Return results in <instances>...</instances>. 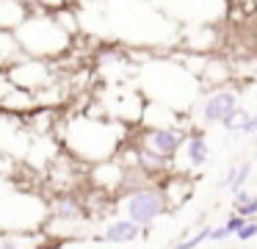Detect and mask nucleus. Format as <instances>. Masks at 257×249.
<instances>
[{
	"label": "nucleus",
	"mask_w": 257,
	"mask_h": 249,
	"mask_svg": "<svg viewBox=\"0 0 257 249\" xmlns=\"http://www.w3.org/2000/svg\"><path fill=\"white\" fill-rule=\"evenodd\" d=\"M235 108H238V94L229 89H218L202 103V119L210 125H221V119L229 116Z\"/></svg>",
	"instance_id": "3"
},
{
	"label": "nucleus",
	"mask_w": 257,
	"mask_h": 249,
	"mask_svg": "<svg viewBox=\"0 0 257 249\" xmlns=\"http://www.w3.org/2000/svg\"><path fill=\"white\" fill-rule=\"evenodd\" d=\"M227 235H232V232H229L224 224H221V227H210V232H207V241H210V243H221Z\"/></svg>",
	"instance_id": "13"
},
{
	"label": "nucleus",
	"mask_w": 257,
	"mask_h": 249,
	"mask_svg": "<svg viewBox=\"0 0 257 249\" xmlns=\"http://www.w3.org/2000/svg\"><path fill=\"white\" fill-rule=\"evenodd\" d=\"M246 199H251V194L246 191V188H235V194H232V202H235V208H238V205H243Z\"/></svg>",
	"instance_id": "16"
},
{
	"label": "nucleus",
	"mask_w": 257,
	"mask_h": 249,
	"mask_svg": "<svg viewBox=\"0 0 257 249\" xmlns=\"http://www.w3.org/2000/svg\"><path fill=\"white\" fill-rule=\"evenodd\" d=\"M235 235H238V241L243 243V241H251V238L257 235V219H246L243 224L235 230Z\"/></svg>",
	"instance_id": "11"
},
{
	"label": "nucleus",
	"mask_w": 257,
	"mask_h": 249,
	"mask_svg": "<svg viewBox=\"0 0 257 249\" xmlns=\"http://www.w3.org/2000/svg\"><path fill=\"white\" fill-rule=\"evenodd\" d=\"M124 210H127V219H133L136 224L150 227L158 216H163L169 210V197L163 191V186L150 183V186H141L130 194Z\"/></svg>",
	"instance_id": "1"
},
{
	"label": "nucleus",
	"mask_w": 257,
	"mask_h": 249,
	"mask_svg": "<svg viewBox=\"0 0 257 249\" xmlns=\"http://www.w3.org/2000/svg\"><path fill=\"white\" fill-rule=\"evenodd\" d=\"M238 210L240 216H243V219H257V197H251V199H246L243 205H238Z\"/></svg>",
	"instance_id": "12"
},
{
	"label": "nucleus",
	"mask_w": 257,
	"mask_h": 249,
	"mask_svg": "<svg viewBox=\"0 0 257 249\" xmlns=\"http://www.w3.org/2000/svg\"><path fill=\"white\" fill-rule=\"evenodd\" d=\"M207 232H210V227H202L196 235H191V238H180L177 241V246L180 249H194V246H199V243H205L207 241Z\"/></svg>",
	"instance_id": "10"
},
{
	"label": "nucleus",
	"mask_w": 257,
	"mask_h": 249,
	"mask_svg": "<svg viewBox=\"0 0 257 249\" xmlns=\"http://www.w3.org/2000/svg\"><path fill=\"white\" fill-rule=\"evenodd\" d=\"M185 155H188V163L194 166V169L205 166V160H207V138H205V133H199V130L191 133L188 141H185Z\"/></svg>",
	"instance_id": "7"
},
{
	"label": "nucleus",
	"mask_w": 257,
	"mask_h": 249,
	"mask_svg": "<svg viewBox=\"0 0 257 249\" xmlns=\"http://www.w3.org/2000/svg\"><path fill=\"white\" fill-rule=\"evenodd\" d=\"M139 235H144V227L136 224L133 219H119V221H111L105 230V238L111 243H130L136 241Z\"/></svg>",
	"instance_id": "5"
},
{
	"label": "nucleus",
	"mask_w": 257,
	"mask_h": 249,
	"mask_svg": "<svg viewBox=\"0 0 257 249\" xmlns=\"http://www.w3.org/2000/svg\"><path fill=\"white\" fill-rule=\"evenodd\" d=\"M136 163L147 175H163L169 169V163H172V158H163V155H155L144 147H136Z\"/></svg>",
	"instance_id": "6"
},
{
	"label": "nucleus",
	"mask_w": 257,
	"mask_h": 249,
	"mask_svg": "<svg viewBox=\"0 0 257 249\" xmlns=\"http://www.w3.org/2000/svg\"><path fill=\"white\" fill-rule=\"evenodd\" d=\"M246 119H249V111L240 108V105H238V108H235L232 114L224 116V119H221V127H224L227 133H240V127L246 125Z\"/></svg>",
	"instance_id": "9"
},
{
	"label": "nucleus",
	"mask_w": 257,
	"mask_h": 249,
	"mask_svg": "<svg viewBox=\"0 0 257 249\" xmlns=\"http://www.w3.org/2000/svg\"><path fill=\"white\" fill-rule=\"evenodd\" d=\"M240 133H243V136H254V133H257V114L254 116L249 114V119H246L243 127H240Z\"/></svg>",
	"instance_id": "15"
},
{
	"label": "nucleus",
	"mask_w": 257,
	"mask_h": 249,
	"mask_svg": "<svg viewBox=\"0 0 257 249\" xmlns=\"http://www.w3.org/2000/svg\"><path fill=\"white\" fill-rule=\"evenodd\" d=\"M243 221H246V219H243V216L238 213V210H235V213H232V216H229V219H227V224H224V227H227V230H229V232H232V235H235V230H238V227L243 224Z\"/></svg>",
	"instance_id": "14"
},
{
	"label": "nucleus",
	"mask_w": 257,
	"mask_h": 249,
	"mask_svg": "<svg viewBox=\"0 0 257 249\" xmlns=\"http://www.w3.org/2000/svg\"><path fill=\"white\" fill-rule=\"evenodd\" d=\"M251 3H254V11H257V0H251Z\"/></svg>",
	"instance_id": "17"
},
{
	"label": "nucleus",
	"mask_w": 257,
	"mask_h": 249,
	"mask_svg": "<svg viewBox=\"0 0 257 249\" xmlns=\"http://www.w3.org/2000/svg\"><path fill=\"white\" fill-rule=\"evenodd\" d=\"M249 175H251V163H238V166H232V169L227 172L224 186H229L232 191H235V188H243V183L249 180Z\"/></svg>",
	"instance_id": "8"
},
{
	"label": "nucleus",
	"mask_w": 257,
	"mask_h": 249,
	"mask_svg": "<svg viewBox=\"0 0 257 249\" xmlns=\"http://www.w3.org/2000/svg\"><path fill=\"white\" fill-rule=\"evenodd\" d=\"M53 216H56V219H64V221L86 219V208L75 194L64 191V194H56V199H53Z\"/></svg>",
	"instance_id": "4"
},
{
	"label": "nucleus",
	"mask_w": 257,
	"mask_h": 249,
	"mask_svg": "<svg viewBox=\"0 0 257 249\" xmlns=\"http://www.w3.org/2000/svg\"><path fill=\"white\" fill-rule=\"evenodd\" d=\"M139 147L150 149L155 155H163V158H174L177 149L183 147V133L174 130V127H147Z\"/></svg>",
	"instance_id": "2"
}]
</instances>
